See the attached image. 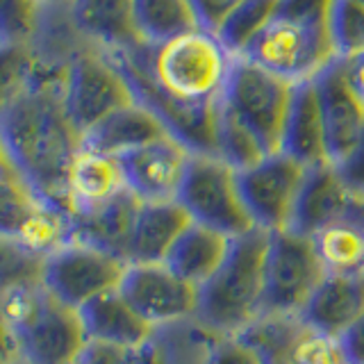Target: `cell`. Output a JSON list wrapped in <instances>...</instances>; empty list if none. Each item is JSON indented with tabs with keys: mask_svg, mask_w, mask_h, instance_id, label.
I'll return each instance as SVG.
<instances>
[{
	"mask_svg": "<svg viewBox=\"0 0 364 364\" xmlns=\"http://www.w3.org/2000/svg\"><path fill=\"white\" fill-rule=\"evenodd\" d=\"M0 46H3V39H0Z\"/></svg>",
	"mask_w": 364,
	"mask_h": 364,
	"instance_id": "obj_44",
	"label": "cell"
},
{
	"mask_svg": "<svg viewBox=\"0 0 364 364\" xmlns=\"http://www.w3.org/2000/svg\"><path fill=\"white\" fill-rule=\"evenodd\" d=\"M164 134L168 132L157 121L155 114L151 109H146L141 102H132V105L109 114L105 121H100L89 132H85L82 148L121 157L134 151V148H141L159 139Z\"/></svg>",
	"mask_w": 364,
	"mask_h": 364,
	"instance_id": "obj_24",
	"label": "cell"
},
{
	"mask_svg": "<svg viewBox=\"0 0 364 364\" xmlns=\"http://www.w3.org/2000/svg\"><path fill=\"white\" fill-rule=\"evenodd\" d=\"M230 246L232 237L191 221L164 262L185 280L196 284V287H203L221 269L228 253H230Z\"/></svg>",
	"mask_w": 364,
	"mask_h": 364,
	"instance_id": "obj_25",
	"label": "cell"
},
{
	"mask_svg": "<svg viewBox=\"0 0 364 364\" xmlns=\"http://www.w3.org/2000/svg\"><path fill=\"white\" fill-rule=\"evenodd\" d=\"M80 316H82L89 341H96V344L136 348L148 344L157 330L125 301L119 289L87 303L80 310Z\"/></svg>",
	"mask_w": 364,
	"mask_h": 364,
	"instance_id": "obj_22",
	"label": "cell"
},
{
	"mask_svg": "<svg viewBox=\"0 0 364 364\" xmlns=\"http://www.w3.org/2000/svg\"><path fill=\"white\" fill-rule=\"evenodd\" d=\"M282 153L299 159L307 168L333 164L328 151L321 100H318L314 80L299 82L294 89L291 109L282 134Z\"/></svg>",
	"mask_w": 364,
	"mask_h": 364,
	"instance_id": "obj_20",
	"label": "cell"
},
{
	"mask_svg": "<svg viewBox=\"0 0 364 364\" xmlns=\"http://www.w3.org/2000/svg\"><path fill=\"white\" fill-rule=\"evenodd\" d=\"M141 203L125 187L109 200L68 216V239L98 246L128 262V246Z\"/></svg>",
	"mask_w": 364,
	"mask_h": 364,
	"instance_id": "obj_19",
	"label": "cell"
},
{
	"mask_svg": "<svg viewBox=\"0 0 364 364\" xmlns=\"http://www.w3.org/2000/svg\"><path fill=\"white\" fill-rule=\"evenodd\" d=\"M328 276L314 239L287 228L271 232L264 269V314H301Z\"/></svg>",
	"mask_w": 364,
	"mask_h": 364,
	"instance_id": "obj_11",
	"label": "cell"
},
{
	"mask_svg": "<svg viewBox=\"0 0 364 364\" xmlns=\"http://www.w3.org/2000/svg\"><path fill=\"white\" fill-rule=\"evenodd\" d=\"M0 235L48 253L68 239V219L34 196L0 141Z\"/></svg>",
	"mask_w": 364,
	"mask_h": 364,
	"instance_id": "obj_14",
	"label": "cell"
},
{
	"mask_svg": "<svg viewBox=\"0 0 364 364\" xmlns=\"http://www.w3.org/2000/svg\"><path fill=\"white\" fill-rule=\"evenodd\" d=\"M278 0H244L219 28V39L235 57L244 55L248 46L253 43L271 18L276 16Z\"/></svg>",
	"mask_w": 364,
	"mask_h": 364,
	"instance_id": "obj_31",
	"label": "cell"
},
{
	"mask_svg": "<svg viewBox=\"0 0 364 364\" xmlns=\"http://www.w3.org/2000/svg\"><path fill=\"white\" fill-rule=\"evenodd\" d=\"M34 73L32 50L26 43H3L0 46V109L9 105L18 94H23Z\"/></svg>",
	"mask_w": 364,
	"mask_h": 364,
	"instance_id": "obj_32",
	"label": "cell"
},
{
	"mask_svg": "<svg viewBox=\"0 0 364 364\" xmlns=\"http://www.w3.org/2000/svg\"><path fill=\"white\" fill-rule=\"evenodd\" d=\"M125 189L119 157L80 148L68 176V216L109 200Z\"/></svg>",
	"mask_w": 364,
	"mask_h": 364,
	"instance_id": "obj_26",
	"label": "cell"
},
{
	"mask_svg": "<svg viewBox=\"0 0 364 364\" xmlns=\"http://www.w3.org/2000/svg\"><path fill=\"white\" fill-rule=\"evenodd\" d=\"M77 364H164V360L159 348L153 344V339L136 348L89 341Z\"/></svg>",
	"mask_w": 364,
	"mask_h": 364,
	"instance_id": "obj_35",
	"label": "cell"
},
{
	"mask_svg": "<svg viewBox=\"0 0 364 364\" xmlns=\"http://www.w3.org/2000/svg\"><path fill=\"white\" fill-rule=\"evenodd\" d=\"M333 37L339 57L364 53V5L360 0H337L335 3Z\"/></svg>",
	"mask_w": 364,
	"mask_h": 364,
	"instance_id": "obj_34",
	"label": "cell"
},
{
	"mask_svg": "<svg viewBox=\"0 0 364 364\" xmlns=\"http://www.w3.org/2000/svg\"><path fill=\"white\" fill-rule=\"evenodd\" d=\"M178 203L187 210L191 221L228 237H239L255 228L242 196L239 171L219 155H191Z\"/></svg>",
	"mask_w": 364,
	"mask_h": 364,
	"instance_id": "obj_7",
	"label": "cell"
},
{
	"mask_svg": "<svg viewBox=\"0 0 364 364\" xmlns=\"http://www.w3.org/2000/svg\"><path fill=\"white\" fill-rule=\"evenodd\" d=\"M77 30L107 53L144 46L134 23V0H77L71 9Z\"/></svg>",
	"mask_w": 364,
	"mask_h": 364,
	"instance_id": "obj_23",
	"label": "cell"
},
{
	"mask_svg": "<svg viewBox=\"0 0 364 364\" xmlns=\"http://www.w3.org/2000/svg\"><path fill=\"white\" fill-rule=\"evenodd\" d=\"M119 64L134 94V100L151 109L164 130L187 146L191 153L216 155V123H219V102H187L168 96L159 89L134 50L109 53Z\"/></svg>",
	"mask_w": 364,
	"mask_h": 364,
	"instance_id": "obj_9",
	"label": "cell"
},
{
	"mask_svg": "<svg viewBox=\"0 0 364 364\" xmlns=\"http://www.w3.org/2000/svg\"><path fill=\"white\" fill-rule=\"evenodd\" d=\"M242 3L244 0H191L193 9H196V16L200 21V28L212 32H219L223 21Z\"/></svg>",
	"mask_w": 364,
	"mask_h": 364,
	"instance_id": "obj_38",
	"label": "cell"
},
{
	"mask_svg": "<svg viewBox=\"0 0 364 364\" xmlns=\"http://www.w3.org/2000/svg\"><path fill=\"white\" fill-rule=\"evenodd\" d=\"M321 100L330 162H339L364 132V100L348 82L341 57L314 77Z\"/></svg>",
	"mask_w": 364,
	"mask_h": 364,
	"instance_id": "obj_18",
	"label": "cell"
},
{
	"mask_svg": "<svg viewBox=\"0 0 364 364\" xmlns=\"http://www.w3.org/2000/svg\"><path fill=\"white\" fill-rule=\"evenodd\" d=\"M132 50L159 89L187 102H219L235 62L219 34L205 28Z\"/></svg>",
	"mask_w": 364,
	"mask_h": 364,
	"instance_id": "obj_4",
	"label": "cell"
},
{
	"mask_svg": "<svg viewBox=\"0 0 364 364\" xmlns=\"http://www.w3.org/2000/svg\"><path fill=\"white\" fill-rule=\"evenodd\" d=\"M119 291L155 328L191 321L198 312L200 287L185 280L166 262L128 264Z\"/></svg>",
	"mask_w": 364,
	"mask_h": 364,
	"instance_id": "obj_13",
	"label": "cell"
},
{
	"mask_svg": "<svg viewBox=\"0 0 364 364\" xmlns=\"http://www.w3.org/2000/svg\"><path fill=\"white\" fill-rule=\"evenodd\" d=\"M191 151L171 134L119 157L125 187L144 203L176 200L185 180Z\"/></svg>",
	"mask_w": 364,
	"mask_h": 364,
	"instance_id": "obj_15",
	"label": "cell"
},
{
	"mask_svg": "<svg viewBox=\"0 0 364 364\" xmlns=\"http://www.w3.org/2000/svg\"><path fill=\"white\" fill-rule=\"evenodd\" d=\"M341 62H344L348 82L358 91V96L364 100V53L353 55V57H341Z\"/></svg>",
	"mask_w": 364,
	"mask_h": 364,
	"instance_id": "obj_40",
	"label": "cell"
},
{
	"mask_svg": "<svg viewBox=\"0 0 364 364\" xmlns=\"http://www.w3.org/2000/svg\"><path fill=\"white\" fill-rule=\"evenodd\" d=\"M271 232L253 228L232 237L221 269L200 287L196 321L208 335H242L264 314V269Z\"/></svg>",
	"mask_w": 364,
	"mask_h": 364,
	"instance_id": "obj_3",
	"label": "cell"
},
{
	"mask_svg": "<svg viewBox=\"0 0 364 364\" xmlns=\"http://www.w3.org/2000/svg\"><path fill=\"white\" fill-rule=\"evenodd\" d=\"M43 9H73L77 0H37Z\"/></svg>",
	"mask_w": 364,
	"mask_h": 364,
	"instance_id": "obj_42",
	"label": "cell"
},
{
	"mask_svg": "<svg viewBox=\"0 0 364 364\" xmlns=\"http://www.w3.org/2000/svg\"><path fill=\"white\" fill-rule=\"evenodd\" d=\"M200 364H264V360L246 337L219 335L205 348Z\"/></svg>",
	"mask_w": 364,
	"mask_h": 364,
	"instance_id": "obj_36",
	"label": "cell"
},
{
	"mask_svg": "<svg viewBox=\"0 0 364 364\" xmlns=\"http://www.w3.org/2000/svg\"><path fill=\"white\" fill-rule=\"evenodd\" d=\"M189 223L191 216L178 203V198L141 203L128 246V264L164 262Z\"/></svg>",
	"mask_w": 364,
	"mask_h": 364,
	"instance_id": "obj_21",
	"label": "cell"
},
{
	"mask_svg": "<svg viewBox=\"0 0 364 364\" xmlns=\"http://www.w3.org/2000/svg\"><path fill=\"white\" fill-rule=\"evenodd\" d=\"M14 364H26V362H21V360H16V362H14Z\"/></svg>",
	"mask_w": 364,
	"mask_h": 364,
	"instance_id": "obj_43",
	"label": "cell"
},
{
	"mask_svg": "<svg viewBox=\"0 0 364 364\" xmlns=\"http://www.w3.org/2000/svg\"><path fill=\"white\" fill-rule=\"evenodd\" d=\"M0 141L46 208L68 219V176L82 148L64 105V77L32 75L30 87L0 109Z\"/></svg>",
	"mask_w": 364,
	"mask_h": 364,
	"instance_id": "obj_1",
	"label": "cell"
},
{
	"mask_svg": "<svg viewBox=\"0 0 364 364\" xmlns=\"http://www.w3.org/2000/svg\"><path fill=\"white\" fill-rule=\"evenodd\" d=\"M364 312V271H328L299 314L305 326L339 341Z\"/></svg>",
	"mask_w": 364,
	"mask_h": 364,
	"instance_id": "obj_17",
	"label": "cell"
},
{
	"mask_svg": "<svg viewBox=\"0 0 364 364\" xmlns=\"http://www.w3.org/2000/svg\"><path fill=\"white\" fill-rule=\"evenodd\" d=\"M132 102L134 94L114 57L87 41L71 57L64 77V105L75 128L85 134Z\"/></svg>",
	"mask_w": 364,
	"mask_h": 364,
	"instance_id": "obj_8",
	"label": "cell"
},
{
	"mask_svg": "<svg viewBox=\"0 0 364 364\" xmlns=\"http://www.w3.org/2000/svg\"><path fill=\"white\" fill-rule=\"evenodd\" d=\"M128 262L123 257L75 239H66L46 253L41 284L55 299L82 310L102 294L117 291Z\"/></svg>",
	"mask_w": 364,
	"mask_h": 364,
	"instance_id": "obj_10",
	"label": "cell"
},
{
	"mask_svg": "<svg viewBox=\"0 0 364 364\" xmlns=\"http://www.w3.org/2000/svg\"><path fill=\"white\" fill-rule=\"evenodd\" d=\"M348 364H364V312L348 333L339 339Z\"/></svg>",
	"mask_w": 364,
	"mask_h": 364,
	"instance_id": "obj_39",
	"label": "cell"
},
{
	"mask_svg": "<svg viewBox=\"0 0 364 364\" xmlns=\"http://www.w3.org/2000/svg\"><path fill=\"white\" fill-rule=\"evenodd\" d=\"M307 171L310 168L282 151L239 171L242 196L255 228L267 232L291 228Z\"/></svg>",
	"mask_w": 364,
	"mask_h": 364,
	"instance_id": "obj_12",
	"label": "cell"
},
{
	"mask_svg": "<svg viewBox=\"0 0 364 364\" xmlns=\"http://www.w3.org/2000/svg\"><path fill=\"white\" fill-rule=\"evenodd\" d=\"M337 0H278L276 16L239 57L291 80L294 85L321 75L339 60L333 37Z\"/></svg>",
	"mask_w": 364,
	"mask_h": 364,
	"instance_id": "obj_2",
	"label": "cell"
},
{
	"mask_svg": "<svg viewBox=\"0 0 364 364\" xmlns=\"http://www.w3.org/2000/svg\"><path fill=\"white\" fill-rule=\"evenodd\" d=\"M18 360L26 364H77L89 344L82 316L43 287L18 289L0 301Z\"/></svg>",
	"mask_w": 364,
	"mask_h": 364,
	"instance_id": "obj_5",
	"label": "cell"
},
{
	"mask_svg": "<svg viewBox=\"0 0 364 364\" xmlns=\"http://www.w3.org/2000/svg\"><path fill=\"white\" fill-rule=\"evenodd\" d=\"M134 23L141 41L148 46L200 28L191 0H134Z\"/></svg>",
	"mask_w": 364,
	"mask_h": 364,
	"instance_id": "obj_27",
	"label": "cell"
},
{
	"mask_svg": "<svg viewBox=\"0 0 364 364\" xmlns=\"http://www.w3.org/2000/svg\"><path fill=\"white\" fill-rule=\"evenodd\" d=\"M216 155L237 171L253 166L269 155L257 136L223 102H219V123H216Z\"/></svg>",
	"mask_w": 364,
	"mask_h": 364,
	"instance_id": "obj_30",
	"label": "cell"
},
{
	"mask_svg": "<svg viewBox=\"0 0 364 364\" xmlns=\"http://www.w3.org/2000/svg\"><path fill=\"white\" fill-rule=\"evenodd\" d=\"M18 360V350L14 344V337H11L9 323L0 310V364H14Z\"/></svg>",
	"mask_w": 364,
	"mask_h": 364,
	"instance_id": "obj_41",
	"label": "cell"
},
{
	"mask_svg": "<svg viewBox=\"0 0 364 364\" xmlns=\"http://www.w3.org/2000/svg\"><path fill=\"white\" fill-rule=\"evenodd\" d=\"M303 321L299 314H262L242 337L257 348L264 364H303L299 341Z\"/></svg>",
	"mask_w": 364,
	"mask_h": 364,
	"instance_id": "obj_28",
	"label": "cell"
},
{
	"mask_svg": "<svg viewBox=\"0 0 364 364\" xmlns=\"http://www.w3.org/2000/svg\"><path fill=\"white\" fill-rule=\"evenodd\" d=\"M360 3H362V5H364V0H360Z\"/></svg>",
	"mask_w": 364,
	"mask_h": 364,
	"instance_id": "obj_45",
	"label": "cell"
},
{
	"mask_svg": "<svg viewBox=\"0 0 364 364\" xmlns=\"http://www.w3.org/2000/svg\"><path fill=\"white\" fill-rule=\"evenodd\" d=\"M362 198V193H355L341 180L335 164L314 166L307 171V178L303 182L291 230L314 237L328 225L355 214Z\"/></svg>",
	"mask_w": 364,
	"mask_h": 364,
	"instance_id": "obj_16",
	"label": "cell"
},
{
	"mask_svg": "<svg viewBox=\"0 0 364 364\" xmlns=\"http://www.w3.org/2000/svg\"><path fill=\"white\" fill-rule=\"evenodd\" d=\"M46 253L21 239L0 235V301L41 282Z\"/></svg>",
	"mask_w": 364,
	"mask_h": 364,
	"instance_id": "obj_29",
	"label": "cell"
},
{
	"mask_svg": "<svg viewBox=\"0 0 364 364\" xmlns=\"http://www.w3.org/2000/svg\"><path fill=\"white\" fill-rule=\"evenodd\" d=\"M43 7L37 0H0V39L3 43H30L39 30Z\"/></svg>",
	"mask_w": 364,
	"mask_h": 364,
	"instance_id": "obj_33",
	"label": "cell"
},
{
	"mask_svg": "<svg viewBox=\"0 0 364 364\" xmlns=\"http://www.w3.org/2000/svg\"><path fill=\"white\" fill-rule=\"evenodd\" d=\"M296 85L246 57H235L221 102L253 132L267 153L282 151Z\"/></svg>",
	"mask_w": 364,
	"mask_h": 364,
	"instance_id": "obj_6",
	"label": "cell"
},
{
	"mask_svg": "<svg viewBox=\"0 0 364 364\" xmlns=\"http://www.w3.org/2000/svg\"><path fill=\"white\" fill-rule=\"evenodd\" d=\"M335 168L353 191L364 196V132L360 134L355 146L339 162H335Z\"/></svg>",
	"mask_w": 364,
	"mask_h": 364,
	"instance_id": "obj_37",
	"label": "cell"
}]
</instances>
